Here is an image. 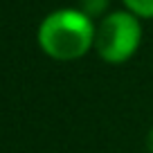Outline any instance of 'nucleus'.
<instances>
[{
  "label": "nucleus",
  "mask_w": 153,
  "mask_h": 153,
  "mask_svg": "<svg viewBox=\"0 0 153 153\" xmlns=\"http://www.w3.org/2000/svg\"><path fill=\"white\" fill-rule=\"evenodd\" d=\"M97 25L83 9H54L38 25V45L54 61H79L95 48Z\"/></svg>",
  "instance_id": "obj_1"
},
{
  "label": "nucleus",
  "mask_w": 153,
  "mask_h": 153,
  "mask_svg": "<svg viewBox=\"0 0 153 153\" xmlns=\"http://www.w3.org/2000/svg\"><path fill=\"white\" fill-rule=\"evenodd\" d=\"M110 0H81V7L79 9H83L90 18H97V16H104V11L108 9Z\"/></svg>",
  "instance_id": "obj_4"
},
{
  "label": "nucleus",
  "mask_w": 153,
  "mask_h": 153,
  "mask_svg": "<svg viewBox=\"0 0 153 153\" xmlns=\"http://www.w3.org/2000/svg\"><path fill=\"white\" fill-rule=\"evenodd\" d=\"M146 149H149V153H153V126H151V131H149V135H146Z\"/></svg>",
  "instance_id": "obj_5"
},
{
  "label": "nucleus",
  "mask_w": 153,
  "mask_h": 153,
  "mask_svg": "<svg viewBox=\"0 0 153 153\" xmlns=\"http://www.w3.org/2000/svg\"><path fill=\"white\" fill-rule=\"evenodd\" d=\"M124 7L142 20L153 18V0H124Z\"/></svg>",
  "instance_id": "obj_3"
},
{
  "label": "nucleus",
  "mask_w": 153,
  "mask_h": 153,
  "mask_svg": "<svg viewBox=\"0 0 153 153\" xmlns=\"http://www.w3.org/2000/svg\"><path fill=\"white\" fill-rule=\"evenodd\" d=\"M142 18L128 9H117L101 16L95 32V50L106 63H126L142 45Z\"/></svg>",
  "instance_id": "obj_2"
}]
</instances>
